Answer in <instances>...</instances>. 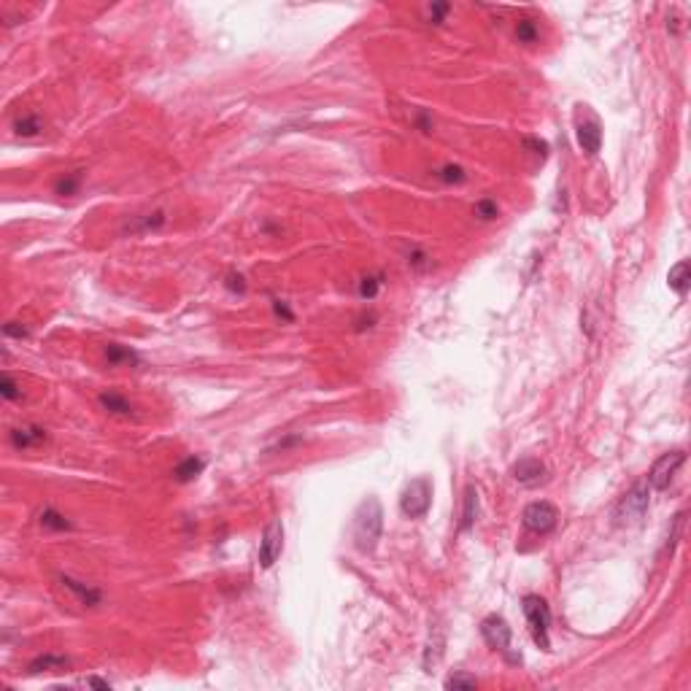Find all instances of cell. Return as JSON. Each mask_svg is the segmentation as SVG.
I'll return each mask as SVG.
<instances>
[{
  "label": "cell",
  "instance_id": "8992f818",
  "mask_svg": "<svg viewBox=\"0 0 691 691\" xmlns=\"http://www.w3.org/2000/svg\"><path fill=\"white\" fill-rule=\"evenodd\" d=\"M683 462H686V451H667V454H662L653 462V468L648 470V478H646L651 491H664V489L670 486L672 478L678 475V470L683 468Z\"/></svg>",
  "mask_w": 691,
  "mask_h": 691
},
{
  "label": "cell",
  "instance_id": "d6a6232c",
  "mask_svg": "<svg viewBox=\"0 0 691 691\" xmlns=\"http://www.w3.org/2000/svg\"><path fill=\"white\" fill-rule=\"evenodd\" d=\"M524 146H529V149H535L532 154H537L540 160H546V157H549V143H546V141H540V138H532V135H529V138H524Z\"/></svg>",
  "mask_w": 691,
  "mask_h": 691
},
{
  "label": "cell",
  "instance_id": "277c9868",
  "mask_svg": "<svg viewBox=\"0 0 691 691\" xmlns=\"http://www.w3.org/2000/svg\"><path fill=\"white\" fill-rule=\"evenodd\" d=\"M481 634H484V640H486V646L491 651L503 653V656H505L508 662H513V664H519V662H521V653H513V651H510L513 632H510L508 621H505L503 616H497V613L486 616V618L481 621Z\"/></svg>",
  "mask_w": 691,
  "mask_h": 691
},
{
  "label": "cell",
  "instance_id": "5bb4252c",
  "mask_svg": "<svg viewBox=\"0 0 691 691\" xmlns=\"http://www.w3.org/2000/svg\"><path fill=\"white\" fill-rule=\"evenodd\" d=\"M443 648H446V634L443 627H435L427 640V648H424V672H432V667L443 659Z\"/></svg>",
  "mask_w": 691,
  "mask_h": 691
},
{
  "label": "cell",
  "instance_id": "f546056e",
  "mask_svg": "<svg viewBox=\"0 0 691 691\" xmlns=\"http://www.w3.org/2000/svg\"><path fill=\"white\" fill-rule=\"evenodd\" d=\"M79 184H82V173H73L68 179H60L57 181V195H73L79 189Z\"/></svg>",
  "mask_w": 691,
  "mask_h": 691
},
{
  "label": "cell",
  "instance_id": "9a60e30c",
  "mask_svg": "<svg viewBox=\"0 0 691 691\" xmlns=\"http://www.w3.org/2000/svg\"><path fill=\"white\" fill-rule=\"evenodd\" d=\"M11 446L14 448H36V446H41L43 440H46V429H41V427H17V429H11Z\"/></svg>",
  "mask_w": 691,
  "mask_h": 691
},
{
  "label": "cell",
  "instance_id": "8fae6325",
  "mask_svg": "<svg viewBox=\"0 0 691 691\" xmlns=\"http://www.w3.org/2000/svg\"><path fill=\"white\" fill-rule=\"evenodd\" d=\"M103 357L111 367H138L141 365V357L130 348V346L122 343H108L103 348Z\"/></svg>",
  "mask_w": 691,
  "mask_h": 691
},
{
  "label": "cell",
  "instance_id": "4fadbf2b",
  "mask_svg": "<svg viewBox=\"0 0 691 691\" xmlns=\"http://www.w3.org/2000/svg\"><path fill=\"white\" fill-rule=\"evenodd\" d=\"M62 586L68 591H73V594L79 597L82 605H89V608L101 605V600H103L101 589H95V586H89V584H82V581H76V578H70V575H62Z\"/></svg>",
  "mask_w": 691,
  "mask_h": 691
},
{
  "label": "cell",
  "instance_id": "f1b7e54d",
  "mask_svg": "<svg viewBox=\"0 0 691 691\" xmlns=\"http://www.w3.org/2000/svg\"><path fill=\"white\" fill-rule=\"evenodd\" d=\"M500 214V208H497V203L491 200V198H484V200H478L475 203V216H481V219H494Z\"/></svg>",
  "mask_w": 691,
  "mask_h": 691
},
{
  "label": "cell",
  "instance_id": "7402d4cb",
  "mask_svg": "<svg viewBox=\"0 0 691 691\" xmlns=\"http://www.w3.org/2000/svg\"><path fill=\"white\" fill-rule=\"evenodd\" d=\"M14 133L22 135V138H36V135H41L43 133V122L38 114H24L22 119H17L14 124Z\"/></svg>",
  "mask_w": 691,
  "mask_h": 691
},
{
  "label": "cell",
  "instance_id": "ba28073f",
  "mask_svg": "<svg viewBox=\"0 0 691 691\" xmlns=\"http://www.w3.org/2000/svg\"><path fill=\"white\" fill-rule=\"evenodd\" d=\"M281 551H284V524H281V519H273L265 527L262 540H260V567L262 570L273 567L278 562Z\"/></svg>",
  "mask_w": 691,
  "mask_h": 691
},
{
  "label": "cell",
  "instance_id": "5b68a950",
  "mask_svg": "<svg viewBox=\"0 0 691 691\" xmlns=\"http://www.w3.org/2000/svg\"><path fill=\"white\" fill-rule=\"evenodd\" d=\"M432 505V481L429 478H413L406 489H403V497H400V510L406 513L408 519H424Z\"/></svg>",
  "mask_w": 691,
  "mask_h": 691
},
{
  "label": "cell",
  "instance_id": "484cf974",
  "mask_svg": "<svg viewBox=\"0 0 691 691\" xmlns=\"http://www.w3.org/2000/svg\"><path fill=\"white\" fill-rule=\"evenodd\" d=\"M475 686H478V681L465 672H454L446 678V689H475Z\"/></svg>",
  "mask_w": 691,
  "mask_h": 691
},
{
  "label": "cell",
  "instance_id": "836d02e7",
  "mask_svg": "<svg viewBox=\"0 0 691 691\" xmlns=\"http://www.w3.org/2000/svg\"><path fill=\"white\" fill-rule=\"evenodd\" d=\"M3 335H6V338H27L30 329L22 327L20 322H8V325H3Z\"/></svg>",
  "mask_w": 691,
  "mask_h": 691
},
{
  "label": "cell",
  "instance_id": "e0dca14e",
  "mask_svg": "<svg viewBox=\"0 0 691 691\" xmlns=\"http://www.w3.org/2000/svg\"><path fill=\"white\" fill-rule=\"evenodd\" d=\"M98 400H101V406L105 408L108 413H114V416H133V413H135L133 403H130L127 397H122L119 392H103Z\"/></svg>",
  "mask_w": 691,
  "mask_h": 691
},
{
  "label": "cell",
  "instance_id": "ac0fdd59",
  "mask_svg": "<svg viewBox=\"0 0 691 691\" xmlns=\"http://www.w3.org/2000/svg\"><path fill=\"white\" fill-rule=\"evenodd\" d=\"M205 470V459L203 456H186L184 462H179L176 465V470H173V475H176V481L179 484H189V481H195L200 473Z\"/></svg>",
  "mask_w": 691,
  "mask_h": 691
},
{
  "label": "cell",
  "instance_id": "d4e9b609",
  "mask_svg": "<svg viewBox=\"0 0 691 691\" xmlns=\"http://www.w3.org/2000/svg\"><path fill=\"white\" fill-rule=\"evenodd\" d=\"M378 289H381V276H365L359 281V297L362 300H373L378 295Z\"/></svg>",
  "mask_w": 691,
  "mask_h": 691
},
{
  "label": "cell",
  "instance_id": "603a6c76",
  "mask_svg": "<svg viewBox=\"0 0 691 691\" xmlns=\"http://www.w3.org/2000/svg\"><path fill=\"white\" fill-rule=\"evenodd\" d=\"M537 36H540V27H537V22L535 20H519L516 22V38L519 43H535L537 41Z\"/></svg>",
  "mask_w": 691,
  "mask_h": 691
},
{
  "label": "cell",
  "instance_id": "52a82bcc",
  "mask_svg": "<svg viewBox=\"0 0 691 691\" xmlns=\"http://www.w3.org/2000/svg\"><path fill=\"white\" fill-rule=\"evenodd\" d=\"M556 519H559V513L556 508L546 503V500H540V503H529L524 513H521V524L527 532H535V535H546L551 529L556 527Z\"/></svg>",
  "mask_w": 691,
  "mask_h": 691
},
{
  "label": "cell",
  "instance_id": "1f68e13d",
  "mask_svg": "<svg viewBox=\"0 0 691 691\" xmlns=\"http://www.w3.org/2000/svg\"><path fill=\"white\" fill-rule=\"evenodd\" d=\"M224 286L230 289V292H238V295H244L246 292V278L241 273H230L227 278H224Z\"/></svg>",
  "mask_w": 691,
  "mask_h": 691
},
{
  "label": "cell",
  "instance_id": "4dcf8cb0",
  "mask_svg": "<svg viewBox=\"0 0 691 691\" xmlns=\"http://www.w3.org/2000/svg\"><path fill=\"white\" fill-rule=\"evenodd\" d=\"M448 11H451L448 3H432V6H427V17H429V22H435V24H440V22L446 20Z\"/></svg>",
  "mask_w": 691,
  "mask_h": 691
},
{
  "label": "cell",
  "instance_id": "44dd1931",
  "mask_svg": "<svg viewBox=\"0 0 691 691\" xmlns=\"http://www.w3.org/2000/svg\"><path fill=\"white\" fill-rule=\"evenodd\" d=\"M38 521H41V527L49 529V532H68V529H73V524L62 516L60 510H54V508H43L41 516H38Z\"/></svg>",
  "mask_w": 691,
  "mask_h": 691
},
{
  "label": "cell",
  "instance_id": "2e32d148",
  "mask_svg": "<svg viewBox=\"0 0 691 691\" xmlns=\"http://www.w3.org/2000/svg\"><path fill=\"white\" fill-rule=\"evenodd\" d=\"M667 284H670V289L675 292V295H686L689 292V286H691V267H689V262L686 260H681V262L675 265V267H670V273H667Z\"/></svg>",
  "mask_w": 691,
  "mask_h": 691
},
{
  "label": "cell",
  "instance_id": "7c38bea8",
  "mask_svg": "<svg viewBox=\"0 0 691 691\" xmlns=\"http://www.w3.org/2000/svg\"><path fill=\"white\" fill-rule=\"evenodd\" d=\"M70 667V659L62 656V653H43V656H36L30 664H27V672L30 675H38V672H65Z\"/></svg>",
  "mask_w": 691,
  "mask_h": 691
},
{
  "label": "cell",
  "instance_id": "e575fe53",
  "mask_svg": "<svg viewBox=\"0 0 691 691\" xmlns=\"http://www.w3.org/2000/svg\"><path fill=\"white\" fill-rule=\"evenodd\" d=\"M273 308H276V313H278V316H284V319H289V322L295 319V316H292V311H289V308H286L281 300H273Z\"/></svg>",
  "mask_w": 691,
  "mask_h": 691
},
{
  "label": "cell",
  "instance_id": "3957f363",
  "mask_svg": "<svg viewBox=\"0 0 691 691\" xmlns=\"http://www.w3.org/2000/svg\"><path fill=\"white\" fill-rule=\"evenodd\" d=\"M648 494H651V489L646 481L634 484V486L618 500V505L613 510L616 524H618V527H632V524H637V521L646 516V510H648V503H651Z\"/></svg>",
  "mask_w": 691,
  "mask_h": 691
},
{
  "label": "cell",
  "instance_id": "6da1fadb",
  "mask_svg": "<svg viewBox=\"0 0 691 691\" xmlns=\"http://www.w3.org/2000/svg\"><path fill=\"white\" fill-rule=\"evenodd\" d=\"M384 532V508L376 497H367L359 503V508L354 510V527H351V537L359 553H373Z\"/></svg>",
  "mask_w": 691,
  "mask_h": 691
},
{
  "label": "cell",
  "instance_id": "d590c367",
  "mask_svg": "<svg viewBox=\"0 0 691 691\" xmlns=\"http://www.w3.org/2000/svg\"><path fill=\"white\" fill-rule=\"evenodd\" d=\"M84 683H87V686H98V689H111V683H108V681H101V678H87Z\"/></svg>",
  "mask_w": 691,
  "mask_h": 691
},
{
  "label": "cell",
  "instance_id": "ffe728a7",
  "mask_svg": "<svg viewBox=\"0 0 691 691\" xmlns=\"http://www.w3.org/2000/svg\"><path fill=\"white\" fill-rule=\"evenodd\" d=\"M165 224V214L163 211H154V214H143V216H135L133 222H127L124 230L130 232H149V230H157Z\"/></svg>",
  "mask_w": 691,
  "mask_h": 691
},
{
  "label": "cell",
  "instance_id": "4316f807",
  "mask_svg": "<svg viewBox=\"0 0 691 691\" xmlns=\"http://www.w3.org/2000/svg\"><path fill=\"white\" fill-rule=\"evenodd\" d=\"M406 262L410 265L413 270H427L429 265H432V260H429L427 251H422L419 246H413V248L408 251V260H406Z\"/></svg>",
  "mask_w": 691,
  "mask_h": 691
},
{
  "label": "cell",
  "instance_id": "9c48e42d",
  "mask_svg": "<svg viewBox=\"0 0 691 691\" xmlns=\"http://www.w3.org/2000/svg\"><path fill=\"white\" fill-rule=\"evenodd\" d=\"M510 475H513V481H519L521 486H537V484L546 481V465H543L540 459H535V456H524V459H519V462L510 468Z\"/></svg>",
  "mask_w": 691,
  "mask_h": 691
},
{
  "label": "cell",
  "instance_id": "cb8c5ba5",
  "mask_svg": "<svg viewBox=\"0 0 691 691\" xmlns=\"http://www.w3.org/2000/svg\"><path fill=\"white\" fill-rule=\"evenodd\" d=\"M435 176H438L440 181H446V184H462L465 179H468V173H465L459 165H446V168H440Z\"/></svg>",
  "mask_w": 691,
  "mask_h": 691
},
{
  "label": "cell",
  "instance_id": "83f0119b",
  "mask_svg": "<svg viewBox=\"0 0 691 691\" xmlns=\"http://www.w3.org/2000/svg\"><path fill=\"white\" fill-rule=\"evenodd\" d=\"M0 394H3V400H20L22 397V392H20V387H17V381L8 376V373H3V378H0Z\"/></svg>",
  "mask_w": 691,
  "mask_h": 691
},
{
  "label": "cell",
  "instance_id": "30bf717a",
  "mask_svg": "<svg viewBox=\"0 0 691 691\" xmlns=\"http://www.w3.org/2000/svg\"><path fill=\"white\" fill-rule=\"evenodd\" d=\"M578 146L589 154V157H594L600 149H602V127H600V122L591 117V119H586V122H578Z\"/></svg>",
  "mask_w": 691,
  "mask_h": 691
},
{
  "label": "cell",
  "instance_id": "7a4b0ae2",
  "mask_svg": "<svg viewBox=\"0 0 691 691\" xmlns=\"http://www.w3.org/2000/svg\"><path fill=\"white\" fill-rule=\"evenodd\" d=\"M524 608V618H527L529 634L535 640V646L540 651H551V608L549 602L540 594H527L521 600Z\"/></svg>",
  "mask_w": 691,
  "mask_h": 691
},
{
  "label": "cell",
  "instance_id": "d6986e66",
  "mask_svg": "<svg viewBox=\"0 0 691 691\" xmlns=\"http://www.w3.org/2000/svg\"><path fill=\"white\" fill-rule=\"evenodd\" d=\"M475 516H478V491H475V486H468L465 489V508H462L459 529L468 532V529L475 524Z\"/></svg>",
  "mask_w": 691,
  "mask_h": 691
}]
</instances>
